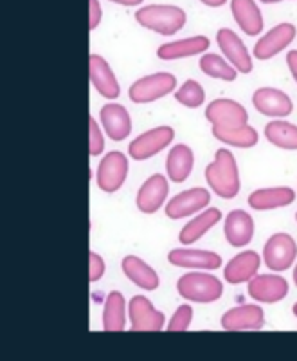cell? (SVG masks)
Listing matches in <instances>:
<instances>
[{"label":"cell","mask_w":297,"mask_h":361,"mask_svg":"<svg viewBox=\"0 0 297 361\" xmlns=\"http://www.w3.org/2000/svg\"><path fill=\"white\" fill-rule=\"evenodd\" d=\"M296 38V27L292 24H283L272 27L267 35L260 38L256 45H254V58L258 60H270L281 51H285Z\"/></svg>","instance_id":"19"},{"label":"cell","mask_w":297,"mask_h":361,"mask_svg":"<svg viewBox=\"0 0 297 361\" xmlns=\"http://www.w3.org/2000/svg\"><path fill=\"white\" fill-rule=\"evenodd\" d=\"M99 121L105 130V134L112 141H125L132 132V118L121 103H106L99 111Z\"/></svg>","instance_id":"15"},{"label":"cell","mask_w":297,"mask_h":361,"mask_svg":"<svg viewBox=\"0 0 297 361\" xmlns=\"http://www.w3.org/2000/svg\"><path fill=\"white\" fill-rule=\"evenodd\" d=\"M206 180L209 188L222 199H234L240 193V170L231 150H216L215 161L206 169Z\"/></svg>","instance_id":"1"},{"label":"cell","mask_w":297,"mask_h":361,"mask_svg":"<svg viewBox=\"0 0 297 361\" xmlns=\"http://www.w3.org/2000/svg\"><path fill=\"white\" fill-rule=\"evenodd\" d=\"M195 166V154L187 145H173L166 157V173L168 179L173 183H184L191 176Z\"/></svg>","instance_id":"26"},{"label":"cell","mask_w":297,"mask_h":361,"mask_svg":"<svg viewBox=\"0 0 297 361\" xmlns=\"http://www.w3.org/2000/svg\"><path fill=\"white\" fill-rule=\"evenodd\" d=\"M110 2H115V4L121 6H139L143 0H110Z\"/></svg>","instance_id":"39"},{"label":"cell","mask_w":297,"mask_h":361,"mask_svg":"<svg viewBox=\"0 0 297 361\" xmlns=\"http://www.w3.org/2000/svg\"><path fill=\"white\" fill-rule=\"evenodd\" d=\"M175 140V130L168 125H160L144 134L137 135L130 145H128V156L135 161H148L166 150Z\"/></svg>","instance_id":"6"},{"label":"cell","mask_w":297,"mask_h":361,"mask_svg":"<svg viewBox=\"0 0 297 361\" xmlns=\"http://www.w3.org/2000/svg\"><path fill=\"white\" fill-rule=\"evenodd\" d=\"M128 304L125 295L119 291H112L106 295L103 305V331L106 333H121L127 329Z\"/></svg>","instance_id":"24"},{"label":"cell","mask_w":297,"mask_h":361,"mask_svg":"<svg viewBox=\"0 0 297 361\" xmlns=\"http://www.w3.org/2000/svg\"><path fill=\"white\" fill-rule=\"evenodd\" d=\"M175 99L187 109H198L206 102V90L196 80H186L175 90Z\"/></svg>","instance_id":"32"},{"label":"cell","mask_w":297,"mask_h":361,"mask_svg":"<svg viewBox=\"0 0 297 361\" xmlns=\"http://www.w3.org/2000/svg\"><path fill=\"white\" fill-rule=\"evenodd\" d=\"M209 38L208 37H189L182 40L170 42L163 44L157 49V56L160 60H180V58H189L202 54L209 49Z\"/></svg>","instance_id":"27"},{"label":"cell","mask_w":297,"mask_h":361,"mask_svg":"<svg viewBox=\"0 0 297 361\" xmlns=\"http://www.w3.org/2000/svg\"><path fill=\"white\" fill-rule=\"evenodd\" d=\"M168 262L175 267L186 269L215 271L222 267V257L215 251L208 250H189V247H177L168 253Z\"/></svg>","instance_id":"14"},{"label":"cell","mask_w":297,"mask_h":361,"mask_svg":"<svg viewBox=\"0 0 297 361\" xmlns=\"http://www.w3.org/2000/svg\"><path fill=\"white\" fill-rule=\"evenodd\" d=\"M135 20L143 25L144 29H150L153 33H159L163 37H171L179 33L186 25V13L177 6L168 4H150L137 9Z\"/></svg>","instance_id":"2"},{"label":"cell","mask_w":297,"mask_h":361,"mask_svg":"<svg viewBox=\"0 0 297 361\" xmlns=\"http://www.w3.org/2000/svg\"><path fill=\"white\" fill-rule=\"evenodd\" d=\"M101 125L98 123V119L89 118V154L90 156H101L105 150V135H103Z\"/></svg>","instance_id":"34"},{"label":"cell","mask_w":297,"mask_h":361,"mask_svg":"<svg viewBox=\"0 0 297 361\" xmlns=\"http://www.w3.org/2000/svg\"><path fill=\"white\" fill-rule=\"evenodd\" d=\"M261 260H263V257H260L253 250H245L238 253L224 267L225 282L232 283V286H240V283L253 280L260 273Z\"/></svg>","instance_id":"20"},{"label":"cell","mask_w":297,"mask_h":361,"mask_svg":"<svg viewBox=\"0 0 297 361\" xmlns=\"http://www.w3.org/2000/svg\"><path fill=\"white\" fill-rule=\"evenodd\" d=\"M220 324L225 331H258L265 327V312L256 304L238 305L224 312Z\"/></svg>","instance_id":"17"},{"label":"cell","mask_w":297,"mask_h":361,"mask_svg":"<svg viewBox=\"0 0 297 361\" xmlns=\"http://www.w3.org/2000/svg\"><path fill=\"white\" fill-rule=\"evenodd\" d=\"M293 282H296V286H297V264H296V267H293Z\"/></svg>","instance_id":"41"},{"label":"cell","mask_w":297,"mask_h":361,"mask_svg":"<svg viewBox=\"0 0 297 361\" xmlns=\"http://www.w3.org/2000/svg\"><path fill=\"white\" fill-rule=\"evenodd\" d=\"M216 42H218V47L222 49L224 56L227 58V62L236 67L238 73L248 74L253 73V58L248 54L247 47L241 42V38L238 37L234 31L231 29H220L216 33Z\"/></svg>","instance_id":"16"},{"label":"cell","mask_w":297,"mask_h":361,"mask_svg":"<svg viewBox=\"0 0 297 361\" xmlns=\"http://www.w3.org/2000/svg\"><path fill=\"white\" fill-rule=\"evenodd\" d=\"M232 17L248 37H256L263 31V17L254 0H231Z\"/></svg>","instance_id":"28"},{"label":"cell","mask_w":297,"mask_h":361,"mask_svg":"<svg viewBox=\"0 0 297 361\" xmlns=\"http://www.w3.org/2000/svg\"><path fill=\"white\" fill-rule=\"evenodd\" d=\"M122 273L130 280L132 283H135L139 289H144V291H155L159 289L160 279L157 275V271L150 266V264L144 262L143 259H139L135 255H127L121 262Z\"/></svg>","instance_id":"22"},{"label":"cell","mask_w":297,"mask_h":361,"mask_svg":"<svg viewBox=\"0 0 297 361\" xmlns=\"http://www.w3.org/2000/svg\"><path fill=\"white\" fill-rule=\"evenodd\" d=\"M253 105L260 114L276 119L290 116L293 111V102L290 99V96L274 87H261V89L254 90Z\"/></svg>","instance_id":"12"},{"label":"cell","mask_w":297,"mask_h":361,"mask_svg":"<svg viewBox=\"0 0 297 361\" xmlns=\"http://www.w3.org/2000/svg\"><path fill=\"white\" fill-rule=\"evenodd\" d=\"M177 90V78L171 73H153L139 78L128 89L130 102L153 103Z\"/></svg>","instance_id":"4"},{"label":"cell","mask_w":297,"mask_h":361,"mask_svg":"<svg viewBox=\"0 0 297 361\" xmlns=\"http://www.w3.org/2000/svg\"><path fill=\"white\" fill-rule=\"evenodd\" d=\"M213 135L216 140L224 145H231L236 148H253L258 145V130L251 125H241V127H232V128H222V127H213Z\"/></svg>","instance_id":"29"},{"label":"cell","mask_w":297,"mask_h":361,"mask_svg":"<svg viewBox=\"0 0 297 361\" xmlns=\"http://www.w3.org/2000/svg\"><path fill=\"white\" fill-rule=\"evenodd\" d=\"M106 271V264L105 259H103L101 255L96 253V251H90L89 255V280L92 283L99 282V280L105 276Z\"/></svg>","instance_id":"35"},{"label":"cell","mask_w":297,"mask_h":361,"mask_svg":"<svg viewBox=\"0 0 297 361\" xmlns=\"http://www.w3.org/2000/svg\"><path fill=\"white\" fill-rule=\"evenodd\" d=\"M204 116L213 127L232 128L248 123L247 109L241 103L227 98H218L209 103L208 107H206Z\"/></svg>","instance_id":"9"},{"label":"cell","mask_w":297,"mask_h":361,"mask_svg":"<svg viewBox=\"0 0 297 361\" xmlns=\"http://www.w3.org/2000/svg\"><path fill=\"white\" fill-rule=\"evenodd\" d=\"M168 193H170V183L168 177L163 173H153L144 180L135 197L137 209L144 215L157 214L168 201Z\"/></svg>","instance_id":"10"},{"label":"cell","mask_w":297,"mask_h":361,"mask_svg":"<svg viewBox=\"0 0 297 361\" xmlns=\"http://www.w3.org/2000/svg\"><path fill=\"white\" fill-rule=\"evenodd\" d=\"M89 71L92 87L98 90L103 98L110 99V102L119 98L121 87H119V82L115 78V73L112 71L110 63L106 62L105 58L99 56V54H90Z\"/></svg>","instance_id":"18"},{"label":"cell","mask_w":297,"mask_h":361,"mask_svg":"<svg viewBox=\"0 0 297 361\" xmlns=\"http://www.w3.org/2000/svg\"><path fill=\"white\" fill-rule=\"evenodd\" d=\"M289 282L281 275H256L248 280V296L260 304H277L289 295Z\"/></svg>","instance_id":"13"},{"label":"cell","mask_w":297,"mask_h":361,"mask_svg":"<svg viewBox=\"0 0 297 361\" xmlns=\"http://www.w3.org/2000/svg\"><path fill=\"white\" fill-rule=\"evenodd\" d=\"M296 221H297V214H296Z\"/></svg>","instance_id":"43"},{"label":"cell","mask_w":297,"mask_h":361,"mask_svg":"<svg viewBox=\"0 0 297 361\" xmlns=\"http://www.w3.org/2000/svg\"><path fill=\"white\" fill-rule=\"evenodd\" d=\"M101 17H103V11H101V6H99L98 0H89V27H90V31H94V29L101 24Z\"/></svg>","instance_id":"36"},{"label":"cell","mask_w":297,"mask_h":361,"mask_svg":"<svg viewBox=\"0 0 297 361\" xmlns=\"http://www.w3.org/2000/svg\"><path fill=\"white\" fill-rule=\"evenodd\" d=\"M265 137L270 145L283 150H297V127L285 119H272L265 127Z\"/></svg>","instance_id":"30"},{"label":"cell","mask_w":297,"mask_h":361,"mask_svg":"<svg viewBox=\"0 0 297 361\" xmlns=\"http://www.w3.org/2000/svg\"><path fill=\"white\" fill-rule=\"evenodd\" d=\"M286 66H289L290 73H292L293 80H296L297 83V51H290V53L286 54Z\"/></svg>","instance_id":"37"},{"label":"cell","mask_w":297,"mask_h":361,"mask_svg":"<svg viewBox=\"0 0 297 361\" xmlns=\"http://www.w3.org/2000/svg\"><path fill=\"white\" fill-rule=\"evenodd\" d=\"M263 4H276V2H283V0H260Z\"/></svg>","instance_id":"40"},{"label":"cell","mask_w":297,"mask_h":361,"mask_svg":"<svg viewBox=\"0 0 297 361\" xmlns=\"http://www.w3.org/2000/svg\"><path fill=\"white\" fill-rule=\"evenodd\" d=\"M296 201V192L289 186H277V188H261L254 190L248 195L247 202L253 209L258 212H269V209L285 208Z\"/></svg>","instance_id":"23"},{"label":"cell","mask_w":297,"mask_h":361,"mask_svg":"<svg viewBox=\"0 0 297 361\" xmlns=\"http://www.w3.org/2000/svg\"><path fill=\"white\" fill-rule=\"evenodd\" d=\"M225 240L232 247H245L254 237V219L245 209H232L224 222Z\"/></svg>","instance_id":"21"},{"label":"cell","mask_w":297,"mask_h":361,"mask_svg":"<svg viewBox=\"0 0 297 361\" xmlns=\"http://www.w3.org/2000/svg\"><path fill=\"white\" fill-rule=\"evenodd\" d=\"M222 219V212L218 208H206L204 212H200L196 217L184 226L179 233V240L182 246H191L196 240L204 237L211 228H215Z\"/></svg>","instance_id":"25"},{"label":"cell","mask_w":297,"mask_h":361,"mask_svg":"<svg viewBox=\"0 0 297 361\" xmlns=\"http://www.w3.org/2000/svg\"><path fill=\"white\" fill-rule=\"evenodd\" d=\"M292 312H293V314L297 316V302H296V304H293V309H292Z\"/></svg>","instance_id":"42"},{"label":"cell","mask_w":297,"mask_h":361,"mask_svg":"<svg viewBox=\"0 0 297 361\" xmlns=\"http://www.w3.org/2000/svg\"><path fill=\"white\" fill-rule=\"evenodd\" d=\"M193 322V307L189 304H182L180 307H177V311L173 312V316L170 318V324L166 325V329L170 333H179V331H187L191 327Z\"/></svg>","instance_id":"33"},{"label":"cell","mask_w":297,"mask_h":361,"mask_svg":"<svg viewBox=\"0 0 297 361\" xmlns=\"http://www.w3.org/2000/svg\"><path fill=\"white\" fill-rule=\"evenodd\" d=\"M198 67L202 73L208 74L209 78L224 80V82H234L238 76L236 67L232 66V63H229L225 58L218 56V54L215 53L202 54Z\"/></svg>","instance_id":"31"},{"label":"cell","mask_w":297,"mask_h":361,"mask_svg":"<svg viewBox=\"0 0 297 361\" xmlns=\"http://www.w3.org/2000/svg\"><path fill=\"white\" fill-rule=\"evenodd\" d=\"M200 2L209 6V8H220V6H224L227 0H200Z\"/></svg>","instance_id":"38"},{"label":"cell","mask_w":297,"mask_h":361,"mask_svg":"<svg viewBox=\"0 0 297 361\" xmlns=\"http://www.w3.org/2000/svg\"><path fill=\"white\" fill-rule=\"evenodd\" d=\"M128 172H130V163L128 157L119 150L108 152L98 164L96 172V183L99 190L105 193H115L127 183Z\"/></svg>","instance_id":"5"},{"label":"cell","mask_w":297,"mask_h":361,"mask_svg":"<svg viewBox=\"0 0 297 361\" xmlns=\"http://www.w3.org/2000/svg\"><path fill=\"white\" fill-rule=\"evenodd\" d=\"M132 331H163L166 316L163 311L155 309L150 300L143 295H135L128 304Z\"/></svg>","instance_id":"11"},{"label":"cell","mask_w":297,"mask_h":361,"mask_svg":"<svg viewBox=\"0 0 297 361\" xmlns=\"http://www.w3.org/2000/svg\"><path fill=\"white\" fill-rule=\"evenodd\" d=\"M209 202H211V193H209V190L195 186V188L184 190V192L177 193L170 202H166V208L164 209H166V217L173 219V221H179V219L191 217V215L204 212L209 206Z\"/></svg>","instance_id":"8"},{"label":"cell","mask_w":297,"mask_h":361,"mask_svg":"<svg viewBox=\"0 0 297 361\" xmlns=\"http://www.w3.org/2000/svg\"><path fill=\"white\" fill-rule=\"evenodd\" d=\"M177 291L186 302L193 304H213L224 295V283L215 275L195 271L186 273L177 280Z\"/></svg>","instance_id":"3"},{"label":"cell","mask_w":297,"mask_h":361,"mask_svg":"<svg viewBox=\"0 0 297 361\" xmlns=\"http://www.w3.org/2000/svg\"><path fill=\"white\" fill-rule=\"evenodd\" d=\"M297 259V244L292 235L274 233L263 246V262L274 273L290 269Z\"/></svg>","instance_id":"7"}]
</instances>
